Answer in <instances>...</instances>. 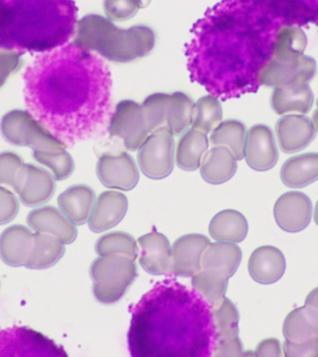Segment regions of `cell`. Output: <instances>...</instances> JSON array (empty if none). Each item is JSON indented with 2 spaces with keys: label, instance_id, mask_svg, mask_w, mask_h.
I'll use <instances>...</instances> for the list:
<instances>
[{
  "label": "cell",
  "instance_id": "cell-1",
  "mask_svg": "<svg viewBox=\"0 0 318 357\" xmlns=\"http://www.w3.org/2000/svg\"><path fill=\"white\" fill-rule=\"evenodd\" d=\"M22 78L28 112L67 147L105 135L114 113L112 77L99 56L63 45L38 56Z\"/></svg>",
  "mask_w": 318,
  "mask_h": 357
},
{
  "label": "cell",
  "instance_id": "cell-2",
  "mask_svg": "<svg viewBox=\"0 0 318 357\" xmlns=\"http://www.w3.org/2000/svg\"><path fill=\"white\" fill-rule=\"evenodd\" d=\"M259 18V10L250 0H222L209 8L192 25L186 46L192 82L222 100L252 88L258 82L254 44Z\"/></svg>",
  "mask_w": 318,
  "mask_h": 357
},
{
  "label": "cell",
  "instance_id": "cell-3",
  "mask_svg": "<svg viewBox=\"0 0 318 357\" xmlns=\"http://www.w3.org/2000/svg\"><path fill=\"white\" fill-rule=\"evenodd\" d=\"M128 351L133 357L213 354L211 304L174 278L156 282L130 308Z\"/></svg>",
  "mask_w": 318,
  "mask_h": 357
},
{
  "label": "cell",
  "instance_id": "cell-4",
  "mask_svg": "<svg viewBox=\"0 0 318 357\" xmlns=\"http://www.w3.org/2000/svg\"><path fill=\"white\" fill-rule=\"evenodd\" d=\"M74 0H0V50L47 52L75 35Z\"/></svg>",
  "mask_w": 318,
  "mask_h": 357
},
{
  "label": "cell",
  "instance_id": "cell-5",
  "mask_svg": "<svg viewBox=\"0 0 318 357\" xmlns=\"http://www.w3.org/2000/svg\"><path fill=\"white\" fill-rule=\"evenodd\" d=\"M72 43L96 52L106 60L130 63L152 52L156 33L142 24L120 29L107 19L89 14L77 22Z\"/></svg>",
  "mask_w": 318,
  "mask_h": 357
},
{
  "label": "cell",
  "instance_id": "cell-6",
  "mask_svg": "<svg viewBox=\"0 0 318 357\" xmlns=\"http://www.w3.org/2000/svg\"><path fill=\"white\" fill-rule=\"evenodd\" d=\"M93 295L100 303L112 304L121 300L138 275L134 259L120 255L99 256L91 265Z\"/></svg>",
  "mask_w": 318,
  "mask_h": 357
},
{
  "label": "cell",
  "instance_id": "cell-7",
  "mask_svg": "<svg viewBox=\"0 0 318 357\" xmlns=\"http://www.w3.org/2000/svg\"><path fill=\"white\" fill-rule=\"evenodd\" d=\"M0 131L8 144L32 148L33 158L60 152L67 147L25 111L13 110L6 114L2 117Z\"/></svg>",
  "mask_w": 318,
  "mask_h": 357
},
{
  "label": "cell",
  "instance_id": "cell-8",
  "mask_svg": "<svg viewBox=\"0 0 318 357\" xmlns=\"http://www.w3.org/2000/svg\"><path fill=\"white\" fill-rule=\"evenodd\" d=\"M192 98L183 92L155 93L142 102V110L150 133L163 127L170 128L173 135L183 133L191 123Z\"/></svg>",
  "mask_w": 318,
  "mask_h": 357
},
{
  "label": "cell",
  "instance_id": "cell-9",
  "mask_svg": "<svg viewBox=\"0 0 318 357\" xmlns=\"http://www.w3.org/2000/svg\"><path fill=\"white\" fill-rule=\"evenodd\" d=\"M107 132L111 138L121 142L126 150H139L151 134L142 105L130 100L117 103Z\"/></svg>",
  "mask_w": 318,
  "mask_h": 357
},
{
  "label": "cell",
  "instance_id": "cell-10",
  "mask_svg": "<svg viewBox=\"0 0 318 357\" xmlns=\"http://www.w3.org/2000/svg\"><path fill=\"white\" fill-rule=\"evenodd\" d=\"M0 356H67L61 346L26 326L0 331Z\"/></svg>",
  "mask_w": 318,
  "mask_h": 357
},
{
  "label": "cell",
  "instance_id": "cell-11",
  "mask_svg": "<svg viewBox=\"0 0 318 357\" xmlns=\"http://www.w3.org/2000/svg\"><path fill=\"white\" fill-rule=\"evenodd\" d=\"M175 144L169 128L153 131L139 148V169L146 177L161 180L172 172L174 167Z\"/></svg>",
  "mask_w": 318,
  "mask_h": 357
},
{
  "label": "cell",
  "instance_id": "cell-12",
  "mask_svg": "<svg viewBox=\"0 0 318 357\" xmlns=\"http://www.w3.org/2000/svg\"><path fill=\"white\" fill-rule=\"evenodd\" d=\"M215 324V357L241 356L243 344L238 337L239 312L228 298L211 304Z\"/></svg>",
  "mask_w": 318,
  "mask_h": 357
},
{
  "label": "cell",
  "instance_id": "cell-13",
  "mask_svg": "<svg viewBox=\"0 0 318 357\" xmlns=\"http://www.w3.org/2000/svg\"><path fill=\"white\" fill-rule=\"evenodd\" d=\"M98 178L105 187L130 191L139 181V170L132 156L121 150H107L99 155Z\"/></svg>",
  "mask_w": 318,
  "mask_h": 357
},
{
  "label": "cell",
  "instance_id": "cell-14",
  "mask_svg": "<svg viewBox=\"0 0 318 357\" xmlns=\"http://www.w3.org/2000/svg\"><path fill=\"white\" fill-rule=\"evenodd\" d=\"M317 73V63L309 56L298 60L278 61L273 60L264 64L259 72L258 82L268 86H287L308 84Z\"/></svg>",
  "mask_w": 318,
  "mask_h": 357
},
{
  "label": "cell",
  "instance_id": "cell-15",
  "mask_svg": "<svg viewBox=\"0 0 318 357\" xmlns=\"http://www.w3.org/2000/svg\"><path fill=\"white\" fill-rule=\"evenodd\" d=\"M13 189L24 205L33 208L47 203L53 197L55 178L42 167L25 164Z\"/></svg>",
  "mask_w": 318,
  "mask_h": 357
},
{
  "label": "cell",
  "instance_id": "cell-16",
  "mask_svg": "<svg viewBox=\"0 0 318 357\" xmlns=\"http://www.w3.org/2000/svg\"><path fill=\"white\" fill-rule=\"evenodd\" d=\"M211 241L206 236L190 234L174 242L170 251V273L189 278L201 270V258Z\"/></svg>",
  "mask_w": 318,
  "mask_h": 357
},
{
  "label": "cell",
  "instance_id": "cell-17",
  "mask_svg": "<svg viewBox=\"0 0 318 357\" xmlns=\"http://www.w3.org/2000/svg\"><path fill=\"white\" fill-rule=\"evenodd\" d=\"M244 158L257 172H266L275 166L278 151L272 130L265 125H255L245 136Z\"/></svg>",
  "mask_w": 318,
  "mask_h": 357
},
{
  "label": "cell",
  "instance_id": "cell-18",
  "mask_svg": "<svg viewBox=\"0 0 318 357\" xmlns=\"http://www.w3.org/2000/svg\"><path fill=\"white\" fill-rule=\"evenodd\" d=\"M273 213L282 230L297 233L305 229L311 222L312 202L303 192H286L276 201Z\"/></svg>",
  "mask_w": 318,
  "mask_h": 357
},
{
  "label": "cell",
  "instance_id": "cell-19",
  "mask_svg": "<svg viewBox=\"0 0 318 357\" xmlns=\"http://www.w3.org/2000/svg\"><path fill=\"white\" fill-rule=\"evenodd\" d=\"M26 222L36 233L50 234L63 244H71L77 236L74 223L54 206H40L33 209L28 214Z\"/></svg>",
  "mask_w": 318,
  "mask_h": 357
},
{
  "label": "cell",
  "instance_id": "cell-20",
  "mask_svg": "<svg viewBox=\"0 0 318 357\" xmlns=\"http://www.w3.org/2000/svg\"><path fill=\"white\" fill-rule=\"evenodd\" d=\"M242 259V251L234 243H212L201 258V271L215 278L228 281L236 272Z\"/></svg>",
  "mask_w": 318,
  "mask_h": 357
},
{
  "label": "cell",
  "instance_id": "cell-21",
  "mask_svg": "<svg viewBox=\"0 0 318 357\" xmlns=\"http://www.w3.org/2000/svg\"><path fill=\"white\" fill-rule=\"evenodd\" d=\"M279 147L284 153L300 152L315 138L312 120L303 116H287L279 119L275 126Z\"/></svg>",
  "mask_w": 318,
  "mask_h": 357
},
{
  "label": "cell",
  "instance_id": "cell-22",
  "mask_svg": "<svg viewBox=\"0 0 318 357\" xmlns=\"http://www.w3.org/2000/svg\"><path fill=\"white\" fill-rule=\"evenodd\" d=\"M128 211V198L122 192H103L95 201L89 220V227L94 233H102L119 225Z\"/></svg>",
  "mask_w": 318,
  "mask_h": 357
},
{
  "label": "cell",
  "instance_id": "cell-23",
  "mask_svg": "<svg viewBox=\"0 0 318 357\" xmlns=\"http://www.w3.org/2000/svg\"><path fill=\"white\" fill-rule=\"evenodd\" d=\"M141 248L139 264L147 273L153 275L170 273V244L163 234L153 231L138 239Z\"/></svg>",
  "mask_w": 318,
  "mask_h": 357
},
{
  "label": "cell",
  "instance_id": "cell-24",
  "mask_svg": "<svg viewBox=\"0 0 318 357\" xmlns=\"http://www.w3.org/2000/svg\"><path fill=\"white\" fill-rule=\"evenodd\" d=\"M33 247V234L24 225L10 226L0 236V258L8 266H24Z\"/></svg>",
  "mask_w": 318,
  "mask_h": 357
},
{
  "label": "cell",
  "instance_id": "cell-25",
  "mask_svg": "<svg viewBox=\"0 0 318 357\" xmlns=\"http://www.w3.org/2000/svg\"><path fill=\"white\" fill-rule=\"evenodd\" d=\"M286 270V259L278 248L264 245L251 254L248 261V272L257 283H275L283 276Z\"/></svg>",
  "mask_w": 318,
  "mask_h": 357
},
{
  "label": "cell",
  "instance_id": "cell-26",
  "mask_svg": "<svg viewBox=\"0 0 318 357\" xmlns=\"http://www.w3.org/2000/svg\"><path fill=\"white\" fill-rule=\"evenodd\" d=\"M96 195L94 190L85 184L73 185L58 197L60 211L74 225H82L89 220L93 209Z\"/></svg>",
  "mask_w": 318,
  "mask_h": 357
},
{
  "label": "cell",
  "instance_id": "cell-27",
  "mask_svg": "<svg viewBox=\"0 0 318 357\" xmlns=\"http://www.w3.org/2000/svg\"><path fill=\"white\" fill-rule=\"evenodd\" d=\"M314 102V94L308 84L275 86L271 95V106L278 114H307Z\"/></svg>",
  "mask_w": 318,
  "mask_h": 357
},
{
  "label": "cell",
  "instance_id": "cell-28",
  "mask_svg": "<svg viewBox=\"0 0 318 357\" xmlns=\"http://www.w3.org/2000/svg\"><path fill=\"white\" fill-rule=\"evenodd\" d=\"M236 159L227 147L215 146L201 160V176L209 183H225L236 174Z\"/></svg>",
  "mask_w": 318,
  "mask_h": 357
},
{
  "label": "cell",
  "instance_id": "cell-29",
  "mask_svg": "<svg viewBox=\"0 0 318 357\" xmlns=\"http://www.w3.org/2000/svg\"><path fill=\"white\" fill-rule=\"evenodd\" d=\"M282 181L292 188H301L318 180V153H308L287 159L282 167Z\"/></svg>",
  "mask_w": 318,
  "mask_h": 357
},
{
  "label": "cell",
  "instance_id": "cell-30",
  "mask_svg": "<svg viewBox=\"0 0 318 357\" xmlns=\"http://www.w3.org/2000/svg\"><path fill=\"white\" fill-rule=\"evenodd\" d=\"M248 225L244 215L226 209L215 215L209 223V234L217 242H242L247 236Z\"/></svg>",
  "mask_w": 318,
  "mask_h": 357
},
{
  "label": "cell",
  "instance_id": "cell-31",
  "mask_svg": "<svg viewBox=\"0 0 318 357\" xmlns=\"http://www.w3.org/2000/svg\"><path fill=\"white\" fill-rule=\"evenodd\" d=\"M208 148L206 134L192 128L186 131L178 142L176 164L180 169L187 172L197 169Z\"/></svg>",
  "mask_w": 318,
  "mask_h": 357
},
{
  "label": "cell",
  "instance_id": "cell-32",
  "mask_svg": "<svg viewBox=\"0 0 318 357\" xmlns=\"http://www.w3.org/2000/svg\"><path fill=\"white\" fill-rule=\"evenodd\" d=\"M63 243L47 234H33V247L32 253L24 266L28 269H47L57 264L63 256Z\"/></svg>",
  "mask_w": 318,
  "mask_h": 357
},
{
  "label": "cell",
  "instance_id": "cell-33",
  "mask_svg": "<svg viewBox=\"0 0 318 357\" xmlns=\"http://www.w3.org/2000/svg\"><path fill=\"white\" fill-rule=\"evenodd\" d=\"M283 333L292 342L318 339V317L305 306L293 310L285 320Z\"/></svg>",
  "mask_w": 318,
  "mask_h": 357
},
{
  "label": "cell",
  "instance_id": "cell-34",
  "mask_svg": "<svg viewBox=\"0 0 318 357\" xmlns=\"http://www.w3.org/2000/svg\"><path fill=\"white\" fill-rule=\"evenodd\" d=\"M245 127L238 120L228 119L220 122L211 131L209 141L214 146H225L233 153L236 160L244 158Z\"/></svg>",
  "mask_w": 318,
  "mask_h": 357
},
{
  "label": "cell",
  "instance_id": "cell-35",
  "mask_svg": "<svg viewBox=\"0 0 318 357\" xmlns=\"http://www.w3.org/2000/svg\"><path fill=\"white\" fill-rule=\"evenodd\" d=\"M306 45V35L301 28L281 27L276 33L272 59L278 61L298 60L303 56Z\"/></svg>",
  "mask_w": 318,
  "mask_h": 357
},
{
  "label": "cell",
  "instance_id": "cell-36",
  "mask_svg": "<svg viewBox=\"0 0 318 357\" xmlns=\"http://www.w3.org/2000/svg\"><path fill=\"white\" fill-rule=\"evenodd\" d=\"M222 119V105L216 97H202L192 105L190 125L194 130L208 134L219 126Z\"/></svg>",
  "mask_w": 318,
  "mask_h": 357
},
{
  "label": "cell",
  "instance_id": "cell-37",
  "mask_svg": "<svg viewBox=\"0 0 318 357\" xmlns=\"http://www.w3.org/2000/svg\"><path fill=\"white\" fill-rule=\"evenodd\" d=\"M95 251L99 256L120 255L135 261L139 250L135 239L130 234L113 231L97 240Z\"/></svg>",
  "mask_w": 318,
  "mask_h": 357
},
{
  "label": "cell",
  "instance_id": "cell-38",
  "mask_svg": "<svg viewBox=\"0 0 318 357\" xmlns=\"http://www.w3.org/2000/svg\"><path fill=\"white\" fill-rule=\"evenodd\" d=\"M192 286L209 303L214 304L225 297L228 281L215 278L200 270L192 276Z\"/></svg>",
  "mask_w": 318,
  "mask_h": 357
},
{
  "label": "cell",
  "instance_id": "cell-39",
  "mask_svg": "<svg viewBox=\"0 0 318 357\" xmlns=\"http://www.w3.org/2000/svg\"><path fill=\"white\" fill-rule=\"evenodd\" d=\"M33 159L49 167L56 181L66 180L72 175L75 169L74 160L66 150L33 156Z\"/></svg>",
  "mask_w": 318,
  "mask_h": 357
},
{
  "label": "cell",
  "instance_id": "cell-40",
  "mask_svg": "<svg viewBox=\"0 0 318 357\" xmlns=\"http://www.w3.org/2000/svg\"><path fill=\"white\" fill-rule=\"evenodd\" d=\"M24 165L21 156L15 153H0V184H6L13 188Z\"/></svg>",
  "mask_w": 318,
  "mask_h": 357
},
{
  "label": "cell",
  "instance_id": "cell-41",
  "mask_svg": "<svg viewBox=\"0 0 318 357\" xmlns=\"http://www.w3.org/2000/svg\"><path fill=\"white\" fill-rule=\"evenodd\" d=\"M103 6L109 19L125 21L135 15L139 8L144 5L142 0H105Z\"/></svg>",
  "mask_w": 318,
  "mask_h": 357
},
{
  "label": "cell",
  "instance_id": "cell-42",
  "mask_svg": "<svg viewBox=\"0 0 318 357\" xmlns=\"http://www.w3.org/2000/svg\"><path fill=\"white\" fill-rule=\"evenodd\" d=\"M22 66V53L13 50H0V88L11 75L18 72Z\"/></svg>",
  "mask_w": 318,
  "mask_h": 357
},
{
  "label": "cell",
  "instance_id": "cell-43",
  "mask_svg": "<svg viewBox=\"0 0 318 357\" xmlns=\"http://www.w3.org/2000/svg\"><path fill=\"white\" fill-rule=\"evenodd\" d=\"M19 208V200L15 195L0 186V225H7L15 219Z\"/></svg>",
  "mask_w": 318,
  "mask_h": 357
},
{
  "label": "cell",
  "instance_id": "cell-44",
  "mask_svg": "<svg viewBox=\"0 0 318 357\" xmlns=\"http://www.w3.org/2000/svg\"><path fill=\"white\" fill-rule=\"evenodd\" d=\"M254 4L262 6L268 2L283 5L285 10L294 13H317L318 0H252Z\"/></svg>",
  "mask_w": 318,
  "mask_h": 357
},
{
  "label": "cell",
  "instance_id": "cell-45",
  "mask_svg": "<svg viewBox=\"0 0 318 357\" xmlns=\"http://www.w3.org/2000/svg\"><path fill=\"white\" fill-rule=\"evenodd\" d=\"M283 349L285 356L287 357H318V339L303 342L286 340Z\"/></svg>",
  "mask_w": 318,
  "mask_h": 357
},
{
  "label": "cell",
  "instance_id": "cell-46",
  "mask_svg": "<svg viewBox=\"0 0 318 357\" xmlns=\"http://www.w3.org/2000/svg\"><path fill=\"white\" fill-rule=\"evenodd\" d=\"M256 356H282L280 342L276 339H266L257 346Z\"/></svg>",
  "mask_w": 318,
  "mask_h": 357
},
{
  "label": "cell",
  "instance_id": "cell-47",
  "mask_svg": "<svg viewBox=\"0 0 318 357\" xmlns=\"http://www.w3.org/2000/svg\"><path fill=\"white\" fill-rule=\"evenodd\" d=\"M304 306L308 308L315 317H318V287L312 290L307 296L305 305Z\"/></svg>",
  "mask_w": 318,
  "mask_h": 357
},
{
  "label": "cell",
  "instance_id": "cell-48",
  "mask_svg": "<svg viewBox=\"0 0 318 357\" xmlns=\"http://www.w3.org/2000/svg\"><path fill=\"white\" fill-rule=\"evenodd\" d=\"M312 124H314L315 130H317L318 132V109L317 110H315L314 114H312Z\"/></svg>",
  "mask_w": 318,
  "mask_h": 357
},
{
  "label": "cell",
  "instance_id": "cell-49",
  "mask_svg": "<svg viewBox=\"0 0 318 357\" xmlns=\"http://www.w3.org/2000/svg\"><path fill=\"white\" fill-rule=\"evenodd\" d=\"M315 222H317V225H318V201L317 203V206H315Z\"/></svg>",
  "mask_w": 318,
  "mask_h": 357
},
{
  "label": "cell",
  "instance_id": "cell-50",
  "mask_svg": "<svg viewBox=\"0 0 318 357\" xmlns=\"http://www.w3.org/2000/svg\"><path fill=\"white\" fill-rule=\"evenodd\" d=\"M317 106H318V100H317Z\"/></svg>",
  "mask_w": 318,
  "mask_h": 357
}]
</instances>
